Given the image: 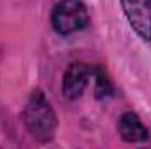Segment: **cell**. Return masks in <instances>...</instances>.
I'll list each match as a JSON object with an SVG mask.
<instances>
[{"label": "cell", "mask_w": 151, "mask_h": 149, "mask_svg": "<svg viewBox=\"0 0 151 149\" xmlns=\"http://www.w3.org/2000/svg\"><path fill=\"white\" fill-rule=\"evenodd\" d=\"M23 123L27 130L40 142H49L55 137L56 130V114L53 111L49 100L40 90H34L23 109Z\"/></svg>", "instance_id": "obj_1"}, {"label": "cell", "mask_w": 151, "mask_h": 149, "mask_svg": "<svg viewBox=\"0 0 151 149\" xmlns=\"http://www.w3.org/2000/svg\"><path fill=\"white\" fill-rule=\"evenodd\" d=\"M88 23L90 16L81 0H62L55 5L51 14V25L60 35H69L83 30Z\"/></svg>", "instance_id": "obj_2"}, {"label": "cell", "mask_w": 151, "mask_h": 149, "mask_svg": "<svg viewBox=\"0 0 151 149\" xmlns=\"http://www.w3.org/2000/svg\"><path fill=\"white\" fill-rule=\"evenodd\" d=\"M123 12L134 32L151 42V0H119Z\"/></svg>", "instance_id": "obj_3"}, {"label": "cell", "mask_w": 151, "mask_h": 149, "mask_svg": "<svg viewBox=\"0 0 151 149\" xmlns=\"http://www.w3.org/2000/svg\"><path fill=\"white\" fill-rule=\"evenodd\" d=\"M91 75H93V70L86 63H81V62L70 63L63 75V95L69 100L79 98Z\"/></svg>", "instance_id": "obj_4"}, {"label": "cell", "mask_w": 151, "mask_h": 149, "mask_svg": "<svg viewBox=\"0 0 151 149\" xmlns=\"http://www.w3.org/2000/svg\"><path fill=\"white\" fill-rule=\"evenodd\" d=\"M118 130H119L121 139L127 142H141L148 139V128L142 125L141 117L135 112L121 114L118 121Z\"/></svg>", "instance_id": "obj_5"}, {"label": "cell", "mask_w": 151, "mask_h": 149, "mask_svg": "<svg viewBox=\"0 0 151 149\" xmlns=\"http://www.w3.org/2000/svg\"><path fill=\"white\" fill-rule=\"evenodd\" d=\"M93 77H95V97L97 98L111 97L113 95V82H111V79L104 74L100 69L93 72Z\"/></svg>", "instance_id": "obj_6"}]
</instances>
